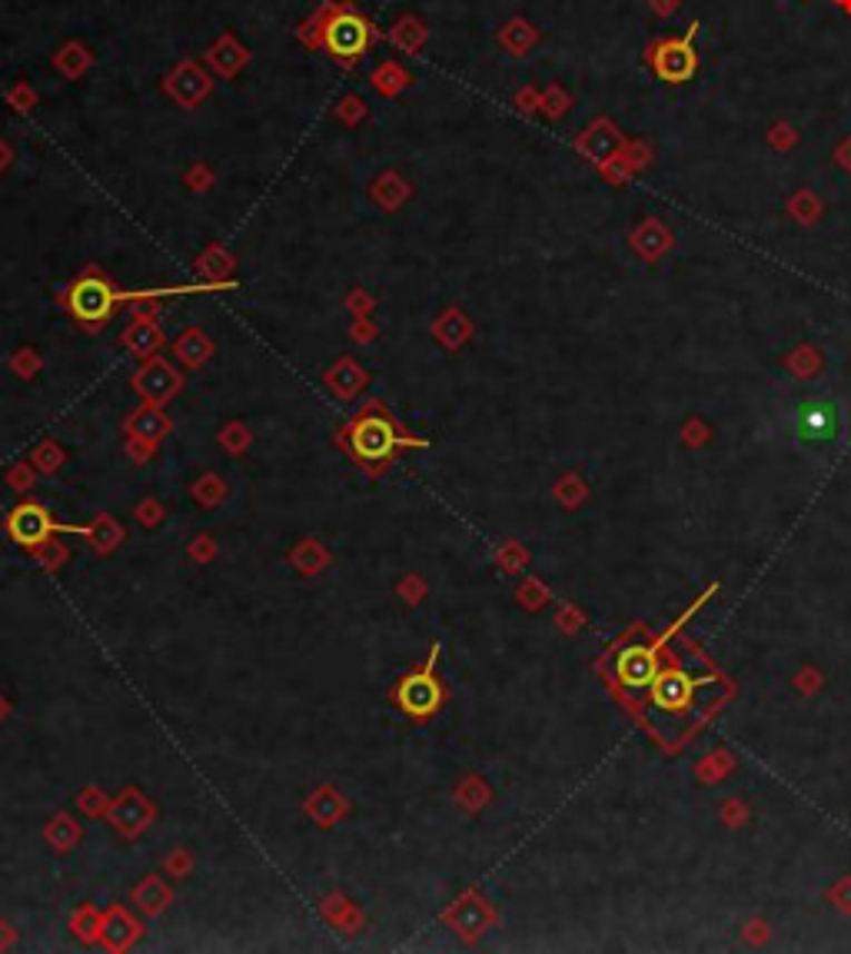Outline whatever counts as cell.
Masks as SVG:
<instances>
[{"label": "cell", "mask_w": 851, "mask_h": 954, "mask_svg": "<svg viewBox=\"0 0 851 954\" xmlns=\"http://www.w3.org/2000/svg\"><path fill=\"white\" fill-rule=\"evenodd\" d=\"M715 592H718V582H712V586H708V589H705V592H702V596H698V599L682 612V619H678V622H672L665 636H658V642H652V646H629V649L619 656L616 672H619V682H623L626 689H645V686H652V679L658 676V649H662V646H665V642H668V639H672V636H675V632H678V629H682V626H685V622H688V619H692V616H695V612H698V609L715 596Z\"/></svg>", "instance_id": "cell-1"}, {"label": "cell", "mask_w": 851, "mask_h": 954, "mask_svg": "<svg viewBox=\"0 0 851 954\" xmlns=\"http://www.w3.org/2000/svg\"><path fill=\"white\" fill-rule=\"evenodd\" d=\"M695 30H698V23H692V30L682 33V37H668V40H658V43L648 47L645 63L655 70L658 80H665V83H685V80L695 77V70H698Z\"/></svg>", "instance_id": "cell-2"}, {"label": "cell", "mask_w": 851, "mask_h": 954, "mask_svg": "<svg viewBox=\"0 0 851 954\" xmlns=\"http://www.w3.org/2000/svg\"><path fill=\"white\" fill-rule=\"evenodd\" d=\"M323 40L330 47V53L343 63H353L366 53L370 47V20L353 13V10H340L326 20L323 27Z\"/></svg>", "instance_id": "cell-3"}, {"label": "cell", "mask_w": 851, "mask_h": 954, "mask_svg": "<svg viewBox=\"0 0 851 954\" xmlns=\"http://www.w3.org/2000/svg\"><path fill=\"white\" fill-rule=\"evenodd\" d=\"M715 679H692V676H685V672H678V669H668V672H658L655 679H652V702L658 706V709H665V712H685L688 706H692V696H695V689H702V686H712Z\"/></svg>", "instance_id": "cell-4"}, {"label": "cell", "mask_w": 851, "mask_h": 954, "mask_svg": "<svg viewBox=\"0 0 851 954\" xmlns=\"http://www.w3.org/2000/svg\"><path fill=\"white\" fill-rule=\"evenodd\" d=\"M114 306V289L100 276H84L70 289V309L84 323H100Z\"/></svg>", "instance_id": "cell-5"}, {"label": "cell", "mask_w": 851, "mask_h": 954, "mask_svg": "<svg viewBox=\"0 0 851 954\" xmlns=\"http://www.w3.org/2000/svg\"><path fill=\"white\" fill-rule=\"evenodd\" d=\"M7 529H10V539L20 542V545H40L50 532H63L50 515L47 509H40L37 502H23L10 512L7 519Z\"/></svg>", "instance_id": "cell-6"}, {"label": "cell", "mask_w": 851, "mask_h": 954, "mask_svg": "<svg viewBox=\"0 0 851 954\" xmlns=\"http://www.w3.org/2000/svg\"><path fill=\"white\" fill-rule=\"evenodd\" d=\"M353 450L363 460H383L397 450V430L383 416H366L353 426Z\"/></svg>", "instance_id": "cell-7"}, {"label": "cell", "mask_w": 851, "mask_h": 954, "mask_svg": "<svg viewBox=\"0 0 851 954\" xmlns=\"http://www.w3.org/2000/svg\"><path fill=\"white\" fill-rule=\"evenodd\" d=\"M397 699H400V706H403L410 716H429V712H436V709H439V702H442V689H439V682L432 679V669L426 666V672H420V676H410V679L400 686Z\"/></svg>", "instance_id": "cell-8"}, {"label": "cell", "mask_w": 851, "mask_h": 954, "mask_svg": "<svg viewBox=\"0 0 851 954\" xmlns=\"http://www.w3.org/2000/svg\"><path fill=\"white\" fill-rule=\"evenodd\" d=\"M795 433L809 443H832L839 436V410L832 403H812L795 416Z\"/></svg>", "instance_id": "cell-9"}, {"label": "cell", "mask_w": 851, "mask_h": 954, "mask_svg": "<svg viewBox=\"0 0 851 954\" xmlns=\"http://www.w3.org/2000/svg\"><path fill=\"white\" fill-rule=\"evenodd\" d=\"M137 390L147 396V400H167L174 390H177V376L170 373V366L167 363H150L147 370H140V376H137Z\"/></svg>", "instance_id": "cell-10"}, {"label": "cell", "mask_w": 851, "mask_h": 954, "mask_svg": "<svg viewBox=\"0 0 851 954\" xmlns=\"http://www.w3.org/2000/svg\"><path fill=\"white\" fill-rule=\"evenodd\" d=\"M160 343V333L154 330V326H137L134 333H130V346L137 350V353H147V350H154Z\"/></svg>", "instance_id": "cell-11"}, {"label": "cell", "mask_w": 851, "mask_h": 954, "mask_svg": "<svg viewBox=\"0 0 851 954\" xmlns=\"http://www.w3.org/2000/svg\"><path fill=\"white\" fill-rule=\"evenodd\" d=\"M160 430H164V420H160V416H154V413H150V416H147V413H144V416H137V433L157 436Z\"/></svg>", "instance_id": "cell-12"}, {"label": "cell", "mask_w": 851, "mask_h": 954, "mask_svg": "<svg viewBox=\"0 0 851 954\" xmlns=\"http://www.w3.org/2000/svg\"><path fill=\"white\" fill-rule=\"evenodd\" d=\"M675 7H678V0H655V10H658V13H662V10H665V13H672Z\"/></svg>", "instance_id": "cell-13"}, {"label": "cell", "mask_w": 851, "mask_h": 954, "mask_svg": "<svg viewBox=\"0 0 851 954\" xmlns=\"http://www.w3.org/2000/svg\"><path fill=\"white\" fill-rule=\"evenodd\" d=\"M839 3H845V7H849V10H851V0H839Z\"/></svg>", "instance_id": "cell-14"}]
</instances>
